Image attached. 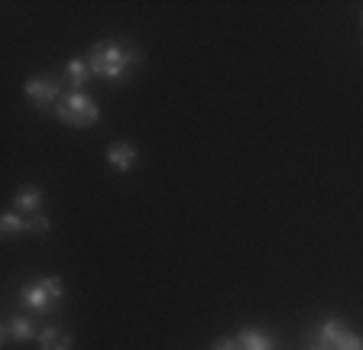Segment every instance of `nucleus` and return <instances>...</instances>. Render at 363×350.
Here are the masks:
<instances>
[{
    "label": "nucleus",
    "mask_w": 363,
    "mask_h": 350,
    "mask_svg": "<svg viewBox=\"0 0 363 350\" xmlns=\"http://www.w3.org/2000/svg\"><path fill=\"white\" fill-rule=\"evenodd\" d=\"M84 59H88L94 78H101V81H121L130 69H136L140 52L123 46V43H94Z\"/></svg>",
    "instance_id": "f257e3e1"
},
{
    "label": "nucleus",
    "mask_w": 363,
    "mask_h": 350,
    "mask_svg": "<svg viewBox=\"0 0 363 350\" xmlns=\"http://www.w3.org/2000/svg\"><path fill=\"white\" fill-rule=\"evenodd\" d=\"M65 298V282L59 276H39L20 289V305L33 315H49Z\"/></svg>",
    "instance_id": "f03ea898"
},
{
    "label": "nucleus",
    "mask_w": 363,
    "mask_h": 350,
    "mask_svg": "<svg viewBox=\"0 0 363 350\" xmlns=\"http://www.w3.org/2000/svg\"><path fill=\"white\" fill-rule=\"evenodd\" d=\"M55 117H59L65 127L84 130V127H94V123H98L101 107H98V101L84 91H65L59 107H55Z\"/></svg>",
    "instance_id": "7ed1b4c3"
},
{
    "label": "nucleus",
    "mask_w": 363,
    "mask_h": 350,
    "mask_svg": "<svg viewBox=\"0 0 363 350\" xmlns=\"http://www.w3.org/2000/svg\"><path fill=\"white\" fill-rule=\"evenodd\" d=\"M23 91H26V98L33 101V104L39 107V111H55L62 101V81L59 78H49V75H39V78H30V81L23 84Z\"/></svg>",
    "instance_id": "20e7f679"
},
{
    "label": "nucleus",
    "mask_w": 363,
    "mask_h": 350,
    "mask_svg": "<svg viewBox=\"0 0 363 350\" xmlns=\"http://www.w3.org/2000/svg\"><path fill=\"white\" fill-rule=\"evenodd\" d=\"M0 337L4 344H26V341H39V331H36V321L30 315H10L0 327Z\"/></svg>",
    "instance_id": "39448f33"
},
{
    "label": "nucleus",
    "mask_w": 363,
    "mask_h": 350,
    "mask_svg": "<svg viewBox=\"0 0 363 350\" xmlns=\"http://www.w3.org/2000/svg\"><path fill=\"white\" fill-rule=\"evenodd\" d=\"M107 162H111V169H117V172H130V169L140 162V149H136L133 143H127V140H121V143H113L111 149H107Z\"/></svg>",
    "instance_id": "423d86ee"
},
{
    "label": "nucleus",
    "mask_w": 363,
    "mask_h": 350,
    "mask_svg": "<svg viewBox=\"0 0 363 350\" xmlns=\"http://www.w3.org/2000/svg\"><path fill=\"white\" fill-rule=\"evenodd\" d=\"M62 78H65V84L72 88V91H84V84L94 78V72H91L88 59H68Z\"/></svg>",
    "instance_id": "0eeeda50"
},
{
    "label": "nucleus",
    "mask_w": 363,
    "mask_h": 350,
    "mask_svg": "<svg viewBox=\"0 0 363 350\" xmlns=\"http://www.w3.org/2000/svg\"><path fill=\"white\" fill-rule=\"evenodd\" d=\"M39 350H72V334L59 324H49L39 331Z\"/></svg>",
    "instance_id": "6e6552de"
},
{
    "label": "nucleus",
    "mask_w": 363,
    "mask_h": 350,
    "mask_svg": "<svg viewBox=\"0 0 363 350\" xmlns=\"http://www.w3.org/2000/svg\"><path fill=\"white\" fill-rule=\"evenodd\" d=\"M39 205H43V191H39L36 185H23V188H16V195H13V211L30 214V211H39Z\"/></svg>",
    "instance_id": "1a4fd4ad"
},
{
    "label": "nucleus",
    "mask_w": 363,
    "mask_h": 350,
    "mask_svg": "<svg viewBox=\"0 0 363 350\" xmlns=\"http://www.w3.org/2000/svg\"><path fill=\"white\" fill-rule=\"evenodd\" d=\"M237 344H240V350H276L272 337L266 334V331H257V327L240 331V334H237Z\"/></svg>",
    "instance_id": "9d476101"
},
{
    "label": "nucleus",
    "mask_w": 363,
    "mask_h": 350,
    "mask_svg": "<svg viewBox=\"0 0 363 350\" xmlns=\"http://www.w3.org/2000/svg\"><path fill=\"white\" fill-rule=\"evenodd\" d=\"M0 234H4V237L30 234V218H23L20 211H7L4 218H0Z\"/></svg>",
    "instance_id": "9b49d317"
},
{
    "label": "nucleus",
    "mask_w": 363,
    "mask_h": 350,
    "mask_svg": "<svg viewBox=\"0 0 363 350\" xmlns=\"http://www.w3.org/2000/svg\"><path fill=\"white\" fill-rule=\"evenodd\" d=\"M347 331V324L340 318H328V321H321V327H318V347H331L334 341H337L340 334Z\"/></svg>",
    "instance_id": "f8f14e48"
},
{
    "label": "nucleus",
    "mask_w": 363,
    "mask_h": 350,
    "mask_svg": "<svg viewBox=\"0 0 363 350\" xmlns=\"http://www.w3.org/2000/svg\"><path fill=\"white\" fill-rule=\"evenodd\" d=\"M331 350H363V337L354 334V331L347 327V331H344V334L331 344Z\"/></svg>",
    "instance_id": "ddd939ff"
},
{
    "label": "nucleus",
    "mask_w": 363,
    "mask_h": 350,
    "mask_svg": "<svg viewBox=\"0 0 363 350\" xmlns=\"http://www.w3.org/2000/svg\"><path fill=\"white\" fill-rule=\"evenodd\" d=\"M49 230V218L45 214H33L30 218V234H45Z\"/></svg>",
    "instance_id": "4468645a"
},
{
    "label": "nucleus",
    "mask_w": 363,
    "mask_h": 350,
    "mask_svg": "<svg viewBox=\"0 0 363 350\" xmlns=\"http://www.w3.org/2000/svg\"><path fill=\"white\" fill-rule=\"evenodd\" d=\"M211 350H240V344H237V337H220L211 344Z\"/></svg>",
    "instance_id": "2eb2a0df"
},
{
    "label": "nucleus",
    "mask_w": 363,
    "mask_h": 350,
    "mask_svg": "<svg viewBox=\"0 0 363 350\" xmlns=\"http://www.w3.org/2000/svg\"><path fill=\"white\" fill-rule=\"evenodd\" d=\"M311 350H331V347H318V344H315V347H311Z\"/></svg>",
    "instance_id": "dca6fc26"
}]
</instances>
